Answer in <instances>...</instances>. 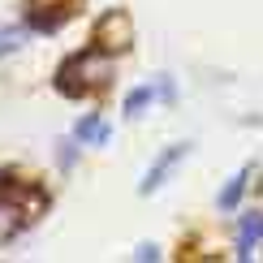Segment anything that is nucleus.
Instances as JSON below:
<instances>
[{"label": "nucleus", "mask_w": 263, "mask_h": 263, "mask_svg": "<svg viewBox=\"0 0 263 263\" xmlns=\"http://www.w3.org/2000/svg\"><path fill=\"white\" fill-rule=\"evenodd\" d=\"M26 35H30V30L22 26V22H13V26H5V30H0V61H5V57H13L22 43H26Z\"/></svg>", "instance_id": "obj_9"}, {"label": "nucleus", "mask_w": 263, "mask_h": 263, "mask_svg": "<svg viewBox=\"0 0 263 263\" xmlns=\"http://www.w3.org/2000/svg\"><path fill=\"white\" fill-rule=\"evenodd\" d=\"M73 138H78L82 147H104V142L112 138V125H108V121H104L100 112H86L82 121L73 125Z\"/></svg>", "instance_id": "obj_7"}, {"label": "nucleus", "mask_w": 263, "mask_h": 263, "mask_svg": "<svg viewBox=\"0 0 263 263\" xmlns=\"http://www.w3.org/2000/svg\"><path fill=\"white\" fill-rule=\"evenodd\" d=\"M185 156H190V142H173V147H164L160 156L151 160V168L142 173V181H138V194H142V199H151V194H156L160 185L177 173V164H181Z\"/></svg>", "instance_id": "obj_4"}, {"label": "nucleus", "mask_w": 263, "mask_h": 263, "mask_svg": "<svg viewBox=\"0 0 263 263\" xmlns=\"http://www.w3.org/2000/svg\"><path fill=\"white\" fill-rule=\"evenodd\" d=\"M237 216V246H233V255L250 263L255 259V250L263 242V216H259V207H250V212H233Z\"/></svg>", "instance_id": "obj_5"}, {"label": "nucleus", "mask_w": 263, "mask_h": 263, "mask_svg": "<svg viewBox=\"0 0 263 263\" xmlns=\"http://www.w3.org/2000/svg\"><path fill=\"white\" fill-rule=\"evenodd\" d=\"M255 173H259V164L250 160V164H242V173H237V177L224 181V190L216 194V207H220L224 216H233L237 207H242V194H246V185H250V177H255Z\"/></svg>", "instance_id": "obj_6"}, {"label": "nucleus", "mask_w": 263, "mask_h": 263, "mask_svg": "<svg viewBox=\"0 0 263 263\" xmlns=\"http://www.w3.org/2000/svg\"><path fill=\"white\" fill-rule=\"evenodd\" d=\"M78 9H82V0H26L22 26L30 35H57V30H65L78 17Z\"/></svg>", "instance_id": "obj_3"}, {"label": "nucleus", "mask_w": 263, "mask_h": 263, "mask_svg": "<svg viewBox=\"0 0 263 263\" xmlns=\"http://www.w3.org/2000/svg\"><path fill=\"white\" fill-rule=\"evenodd\" d=\"M78 156H82V142L78 138H65V142H57V164H61V173H73L78 168Z\"/></svg>", "instance_id": "obj_10"}, {"label": "nucleus", "mask_w": 263, "mask_h": 263, "mask_svg": "<svg viewBox=\"0 0 263 263\" xmlns=\"http://www.w3.org/2000/svg\"><path fill=\"white\" fill-rule=\"evenodd\" d=\"M156 91V100H164V104H177V82H173V73H160V82L151 86Z\"/></svg>", "instance_id": "obj_11"}, {"label": "nucleus", "mask_w": 263, "mask_h": 263, "mask_svg": "<svg viewBox=\"0 0 263 263\" xmlns=\"http://www.w3.org/2000/svg\"><path fill=\"white\" fill-rule=\"evenodd\" d=\"M160 255H164V250H160L156 242H138V250H134V259H138V263H156Z\"/></svg>", "instance_id": "obj_12"}, {"label": "nucleus", "mask_w": 263, "mask_h": 263, "mask_svg": "<svg viewBox=\"0 0 263 263\" xmlns=\"http://www.w3.org/2000/svg\"><path fill=\"white\" fill-rule=\"evenodd\" d=\"M91 43L104 52V57H125L129 48H134V17H129V9H104L100 17H95V30H91Z\"/></svg>", "instance_id": "obj_2"}, {"label": "nucleus", "mask_w": 263, "mask_h": 263, "mask_svg": "<svg viewBox=\"0 0 263 263\" xmlns=\"http://www.w3.org/2000/svg\"><path fill=\"white\" fill-rule=\"evenodd\" d=\"M52 86L65 100H86L91 91H108L112 86V57H104L95 43H86V48H78L73 57H65L57 65Z\"/></svg>", "instance_id": "obj_1"}, {"label": "nucleus", "mask_w": 263, "mask_h": 263, "mask_svg": "<svg viewBox=\"0 0 263 263\" xmlns=\"http://www.w3.org/2000/svg\"><path fill=\"white\" fill-rule=\"evenodd\" d=\"M151 104H156V91H151V86L147 82H142V86H129V95H125V117H129V121H134V117H147V108Z\"/></svg>", "instance_id": "obj_8"}]
</instances>
